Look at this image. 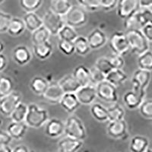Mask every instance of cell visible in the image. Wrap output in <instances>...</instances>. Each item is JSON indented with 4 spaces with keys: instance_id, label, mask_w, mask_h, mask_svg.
Returning <instances> with one entry per match:
<instances>
[{
    "instance_id": "obj_19",
    "label": "cell",
    "mask_w": 152,
    "mask_h": 152,
    "mask_svg": "<svg viewBox=\"0 0 152 152\" xmlns=\"http://www.w3.org/2000/svg\"><path fill=\"white\" fill-rule=\"evenodd\" d=\"M59 104L68 113H73L78 109L81 104L75 93H64Z\"/></svg>"
},
{
    "instance_id": "obj_35",
    "label": "cell",
    "mask_w": 152,
    "mask_h": 152,
    "mask_svg": "<svg viewBox=\"0 0 152 152\" xmlns=\"http://www.w3.org/2000/svg\"><path fill=\"white\" fill-rule=\"evenodd\" d=\"M137 64L138 69L152 72V51L148 50L141 55L138 56Z\"/></svg>"
},
{
    "instance_id": "obj_29",
    "label": "cell",
    "mask_w": 152,
    "mask_h": 152,
    "mask_svg": "<svg viewBox=\"0 0 152 152\" xmlns=\"http://www.w3.org/2000/svg\"><path fill=\"white\" fill-rule=\"evenodd\" d=\"M72 6L70 0H50V10L59 15L64 16Z\"/></svg>"
},
{
    "instance_id": "obj_48",
    "label": "cell",
    "mask_w": 152,
    "mask_h": 152,
    "mask_svg": "<svg viewBox=\"0 0 152 152\" xmlns=\"http://www.w3.org/2000/svg\"><path fill=\"white\" fill-rule=\"evenodd\" d=\"M141 31L149 43H152V21H148Z\"/></svg>"
},
{
    "instance_id": "obj_37",
    "label": "cell",
    "mask_w": 152,
    "mask_h": 152,
    "mask_svg": "<svg viewBox=\"0 0 152 152\" xmlns=\"http://www.w3.org/2000/svg\"><path fill=\"white\" fill-rule=\"evenodd\" d=\"M56 36L59 37V40L73 42L76 38L78 37V32L75 31V28L69 26L68 24H65L59 31V33L57 34Z\"/></svg>"
},
{
    "instance_id": "obj_45",
    "label": "cell",
    "mask_w": 152,
    "mask_h": 152,
    "mask_svg": "<svg viewBox=\"0 0 152 152\" xmlns=\"http://www.w3.org/2000/svg\"><path fill=\"white\" fill-rule=\"evenodd\" d=\"M90 75H91V85H97L100 81L105 80L106 75L102 73L100 70L96 67L93 66L90 69Z\"/></svg>"
},
{
    "instance_id": "obj_41",
    "label": "cell",
    "mask_w": 152,
    "mask_h": 152,
    "mask_svg": "<svg viewBox=\"0 0 152 152\" xmlns=\"http://www.w3.org/2000/svg\"><path fill=\"white\" fill-rule=\"evenodd\" d=\"M138 110L144 118L152 119V99L144 100L138 107Z\"/></svg>"
},
{
    "instance_id": "obj_39",
    "label": "cell",
    "mask_w": 152,
    "mask_h": 152,
    "mask_svg": "<svg viewBox=\"0 0 152 152\" xmlns=\"http://www.w3.org/2000/svg\"><path fill=\"white\" fill-rule=\"evenodd\" d=\"M43 0H19V5L25 12H36L41 7Z\"/></svg>"
},
{
    "instance_id": "obj_14",
    "label": "cell",
    "mask_w": 152,
    "mask_h": 152,
    "mask_svg": "<svg viewBox=\"0 0 152 152\" xmlns=\"http://www.w3.org/2000/svg\"><path fill=\"white\" fill-rule=\"evenodd\" d=\"M81 105H91L97 98V92L95 85H88L81 86L75 92Z\"/></svg>"
},
{
    "instance_id": "obj_32",
    "label": "cell",
    "mask_w": 152,
    "mask_h": 152,
    "mask_svg": "<svg viewBox=\"0 0 152 152\" xmlns=\"http://www.w3.org/2000/svg\"><path fill=\"white\" fill-rule=\"evenodd\" d=\"M75 46V53L81 56H85L91 52L90 46L86 37L79 36L73 41Z\"/></svg>"
},
{
    "instance_id": "obj_23",
    "label": "cell",
    "mask_w": 152,
    "mask_h": 152,
    "mask_svg": "<svg viewBox=\"0 0 152 152\" xmlns=\"http://www.w3.org/2000/svg\"><path fill=\"white\" fill-rule=\"evenodd\" d=\"M53 52V44L47 40L43 43L33 45L34 55L40 60H45L47 59Z\"/></svg>"
},
{
    "instance_id": "obj_10",
    "label": "cell",
    "mask_w": 152,
    "mask_h": 152,
    "mask_svg": "<svg viewBox=\"0 0 152 152\" xmlns=\"http://www.w3.org/2000/svg\"><path fill=\"white\" fill-rule=\"evenodd\" d=\"M140 3L138 0H118L116 5V15L124 20L129 16L135 14L140 9Z\"/></svg>"
},
{
    "instance_id": "obj_9",
    "label": "cell",
    "mask_w": 152,
    "mask_h": 152,
    "mask_svg": "<svg viewBox=\"0 0 152 152\" xmlns=\"http://www.w3.org/2000/svg\"><path fill=\"white\" fill-rule=\"evenodd\" d=\"M149 21L147 15L143 9H140L135 14L132 15L123 20V27L126 31L130 30H141Z\"/></svg>"
},
{
    "instance_id": "obj_6",
    "label": "cell",
    "mask_w": 152,
    "mask_h": 152,
    "mask_svg": "<svg viewBox=\"0 0 152 152\" xmlns=\"http://www.w3.org/2000/svg\"><path fill=\"white\" fill-rule=\"evenodd\" d=\"M109 46L113 53L124 56L130 51L129 43L126 32L115 31L111 34Z\"/></svg>"
},
{
    "instance_id": "obj_42",
    "label": "cell",
    "mask_w": 152,
    "mask_h": 152,
    "mask_svg": "<svg viewBox=\"0 0 152 152\" xmlns=\"http://www.w3.org/2000/svg\"><path fill=\"white\" fill-rule=\"evenodd\" d=\"M77 2L88 12H96L100 9V0H77Z\"/></svg>"
},
{
    "instance_id": "obj_52",
    "label": "cell",
    "mask_w": 152,
    "mask_h": 152,
    "mask_svg": "<svg viewBox=\"0 0 152 152\" xmlns=\"http://www.w3.org/2000/svg\"><path fill=\"white\" fill-rule=\"evenodd\" d=\"M141 8H147L152 5V0H138Z\"/></svg>"
},
{
    "instance_id": "obj_56",
    "label": "cell",
    "mask_w": 152,
    "mask_h": 152,
    "mask_svg": "<svg viewBox=\"0 0 152 152\" xmlns=\"http://www.w3.org/2000/svg\"><path fill=\"white\" fill-rule=\"evenodd\" d=\"M148 19H149V21H152V16H151V17H149Z\"/></svg>"
},
{
    "instance_id": "obj_22",
    "label": "cell",
    "mask_w": 152,
    "mask_h": 152,
    "mask_svg": "<svg viewBox=\"0 0 152 152\" xmlns=\"http://www.w3.org/2000/svg\"><path fill=\"white\" fill-rule=\"evenodd\" d=\"M26 30L32 33L35 30L43 26V19L35 12H26L22 18Z\"/></svg>"
},
{
    "instance_id": "obj_36",
    "label": "cell",
    "mask_w": 152,
    "mask_h": 152,
    "mask_svg": "<svg viewBox=\"0 0 152 152\" xmlns=\"http://www.w3.org/2000/svg\"><path fill=\"white\" fill-rule=\"evenodd\" d=\"M28 105L24 104L21 101L17 107L15 108V110L12 111L10 116L12 121L15 122H24L26 115L28 113Z\"/></svg>"
},
{
    "instance_id": "obj_21",
    "label": "cell",
    "mask_w": 152,
    "mask_h": 152,
    "mask_svg": "<svg viewBox=\"0 0 152 152\" xmlns=\"http://www.w3.org/2000/svg\"><path fill=\"white\" fill-rule=\"evenodd\" d=\"M28 127L25 122L12 121L7 126L6 131L15 140H21L27 133Z\"/></svg>"
},
{
    "instance_id": "obj_30",
    "label": "cell",
    "mask_w": 152,
    "mask_h": 152,
    "mask_svg": "<svg viewBox=\"0 0 152 152\" xmlns=\"http://www.w3.org/2000/svg\"><path fill=\"white\" fill-rule=\"evenodd\" d=\"M26 30L23 19L18 17H12L8 28L7 33L13 37L21 36Z\"/></svg>"
},
{
    "instance_id": "obj_26",
    "label": "cell",
    "mask_w": 152,
    "mask_h": 152,
    "mask_svg": "<svg viewBox=\"0 0 152 152\" xmlns=\"http://www.w3.org/2000/svg\"><path fill=\"white\" fill-rule=\"evenodd\" d=\"M64 93H75L81 85L76 81L72 74L66 75L58 81Z\"/></svg>"
},
{
    "instance_id": "obj_2",
    "label": "cell",
    "mask_w": 152,
    "mask_h": 152,
    "mask_svg": "<svg viewBox=\"0 0 152 152\" xmlns=\"http://www.w3.org/2000/svg\"><path fill=\"white\" fill-rule=\"evenodd\" d=\"M125 32L128 38L130 51L132 53L139 56L149 50L150 43L144 36L141 30H130Z\"/></svg>"
},
{
    "instance_id": "obj_44",
    "label": "cell",
    "mask_w": 152,
    "mask_h": 152,
    "mask_svg": "<svg viewBox=\"0 0 152 152\" xmlns=\"http://www.w3.org/2000/svg\"><path fill=\"white\" fill-rule=\"evenodd\" d=\"M12 16L7 12L0 11V34L6 33Z\"/></svg>"
},
{
    "instance_id": "obj_3",
    "label": "cell",
    "mask_w": 152,
    "mask_h": 152,
    "mask_svg": "<svg viewBox=\"0 0 152 152\" xmlns=\"http://www.w3.org/2000/svg\"><path fill=\"white\" fill-rule=\"evenodd\" d=\"M65 24L73 28H81L85 26L88 21V11L81 5H73L70 10L63 16Z\"/></svg>"
},
{
    "instance_id": "obj_25",
    "label": "cell",
    "mask_w": 152,
    "mask_h": 152,
    "mask_svg": "<svg viewBox=\"0 0 152 152\" xmlns=\"http://www.w3.org/2000/svg\"><path fill=\"white\" fill-rule=\"evenodd\" d=\"M72 75L81 86H85V85L91 84V83L90 69H88L87 66L84 65H79L76 66L73 70Z\"/></svg>"
},
{
    "instance_id": "obj_53",
    "label": "cell",
    "mask_w": 152,
    "mask_h": 152,
    "mask_svg": "<svg viewBox=\"0 0 152 152\" xmlns=\"http://www.w3.org/2000/svg\"><path fill=\"white\" fill-rule=\"evenodd\" d=\"M0 152H12L10 145H0Z\"/></svg>"
},
{
    "instance_id": "obj_20",
    "label": "cell",
    "mask_w": 152,
    "mask_h": 152,
    "mask_svg": "<svg viewBox=\"0 0 152 152\" xmlns=\"http://www.w3.org/2000/svg\"><path fill=\"white\" fill-rule=\"evenodd\" d=\"M12 58L15 63L18 66H24L29 63L32 59V53L28 47L24 45H19L13 50Z\"/></svg>"
},
{
    "instance_id": "obj_4",
    "label": "cell",
    "mask_w": 152,
    "mask_h": 152,
    "mask_svg": "<svg viewBox=\"0 0 152 152\" xmlns=\"http://www.w3.org/2000/svg\"><path fill=\"white\" fill-rule=\"evenodd\" d=\"M65 135L79 140H85L87 132L83 122L75 115L69 116L65 121Z\"/></svg>"
},
{
    "instance_id": "obj_50",
    "label": "cell",
    "mask_w": 152,
    "mask_h": 152,
    "mask_svg": "<svg viewBox=\"0 0 152 152\" xmlns=\"http://www.w3.org/2000/svg\"><path fill=\"white\" fill-rule=\"evenodd\" d=\"M8 65L7 57L4 55L3 53H0V72H2L6 69Z\"/></svg>"
},
{
    "instance_id": "obj_47",
    "label": "cell",
    "mask_w": 152,
    "mask_h": 152,
    "mask_svg": "<svg viewBox=\"0 0 152 152\" xmlns=\"http://www.w3.org/2000/svg\"><path fill=\"white\" fill-rule=\"evenodd\" d=\"M118 0H100V9L104 12H110L116 8Z\"/></svg>"
},
{
    "instance_id": "obj_49",
    "label": "cell",
    "mask_w": 152,
    "mask_h": 152,
    "mask_svg": "<svg viewBox=\"0 0 152 152\" xmlns=\"http://www.w3.org/2000/svg\"><path fill=\"white\" fill-rule=\"evenodd\" d=\"M12 138L7 131L0 130V145H10Z\"/></svg>"
},
{
    "instance_id": "obj_16",
    "label": "cell",
    "mask_w": 152,
    "mask_h": 152,
    "mask_svg": "<svg viewBox=\"0 0 152 152\" xmlns=\"http://www.w3.org/2000/svg\"><path fill=\"white\" fill-rule=\"evenodd\" d=\"M64 92L59 85L58 81H50L48 88L42 95L43 99L50 104H59Z\"/></svg>"
},
{
    "instance_id": "obj_33",
    "label": "cell",
    "mask_w": 152,
    "mask_h": 152,
    "mask_svg": "<svg viewBox=\"0 0 152 152\" xmlns=\"http://www.w3.org/2000/svg\"><path fill=\"white\" fill-rule=\"evenodd\" d=\"M111 104L112 105L107 107L108 122L124 119L125 115H126V111L124 108L120 104H117V102Z\"/></svg>"
},
{
    "instance_id": "obj_31",
    "label": "cell",
    "mask_w": 152,
    "mask_h": 152,
    "mask_svg": "<svg viewBox=\"0 0 152 152\" xmlns=\"http://www.w3.org/2000/svg\"><path fill=\"white\" fill-rule=\"evenodd\" d=\"M91 113L97 122L100 123L108 122L107 107H104L101 104L93 103L91 107Z\"/></svg>"
},
{
    "instance_id": "obj_5",
    "label": "cell",
    "mask_w": 152,
    "mask_h": 152,
    "mask_svg": "<svg viewBox=\"0 0 152 152\" xmlns=\"http://www.w3.org/2000/svg\"><path fill=\"white\" fill-rule=\"evenodd\" d=\"M95 88L97 92V97L104 102L113 104L117 102L119 100L117 87L107 81V80H104L95 85Z\"/></svg>"
},
{
    "instance_id": "obj_40",
    "label": "cell",
    "mask_w": 152,
    "mask_h": 152,
    "mask_svg": "<svg viewBox=\"0 0 152 152\" xmlns=\"http://www.w3.org/2000/svg\"><path fill=\"white\" fill-rule=\"evenodd\" d=\"M94 67L97 68L98 70H100L102 73L104 75H107L113 69V65L110 62L109 57L107 56H101L99 57L98 59L96 60L94 63Z\"/></svg>"
},
{
    "instance_id": "obj_13",
    "label": "cell",
    "mask_w": 152,
    "mask_h": 152,
    "mask_svg": "<svg viewBox=\"0 0 152 152\" xmlns=\"http://www.w3.org/2000/svg\"><path fill=\"white\" fill-rule=\"evenodd\" d=\"M44 127V133L51 138H59L65 135V122L57 118H52L47 120Z\"/></svg>"
},
{
    "instance_id": "obj_11",
    "label": "cell",
    "mask_w": 152,
    "mask_h": 152,
    "mask_svg": "<svg viewBox=\"0 0 152 152\" xmlns=\"http://www.w3.org/2000/svg\"><path fill=\"white\" fill-rule=\"evenodd\" d=\"M128 126L124 119L109 121L107 127V133L110 138L116 140L123 139L127 135Z\"/></svg>"
},
{
    "instance_id": "obj_38",
    "label": "cell",
    "mask_w": 152,
    "mask_h": 152,
    "mask_svg": "<svg viewBox=\"0 0 152 152\" xmlns=\"http://www.w3.org/2000/svg\"><path fill=\"white\" fill-rule=\"evenodd\" d=\"M14 81L6 75L0 76V97L9 94L14 91Z\"/></svg>"
},
{
    "instance_id": "obj_54",
    "label": "cell",
    "mask_w": 152,
    "mask_h": 152,
    "mask_svg": "<svg viewBox=\"0 0 152 152\" xmlns=\"http://www.w3.org/2000/svg\"><path fill=\"white\" fill-rule=\"evenodd\" d=\"M4 50H5V44L2 40H0V53H3Z\"/></svg>"
},
{
    "instance_id": "obj_18",
    "label": "cell",
    "mask_w": 152,
    "mask_h": 152,
    "mask_svg": "<svg viewBox=\"0 0 152 152\" xmlns=\"http://www.w3.org/2000/svg\"><path fill=\"white\" fill-rule=\"evenodd\" d=\"M87 40L91 50H97L104 47L107 43L108 39L104 31L99 28H96L88 34V36L87 37Z\"/></svg>"
},
{
    "instance_id": "obj_34",
    "label": "cell",
    "mask_w": 152,
    "mask_h": 152,
    "mask_svg": "<svg viewBox=\"0 0 152 152\" xmlns=\"http://www.w3.org/2000/svg\"><path fill=\"white\" fill-rule=\"evenodd\" d=\"M50 36L51 34L48 30L43 25L31 33V42L33 45L39 44L50 40Z\"/></svg>"
},
{
    "instance_id": "obj_27",
    "label": "cell",
    "mask_w": 152,
    "mask_h": 152,
    "mask_svg": "<svg viewBox=\"0 0 152 152\" xmlns=\"http://www.w3.org/2000/svg\"><path fill=\"white\" fill-rule=\"evenodd\" d=\"M50 81L47 78L42 76H35L30 82V88L31 91L37 95H43L48 88Z\"/></svg>"
},
{
    "instance_id": "obj_43",
    "label": "cell",
    "mask_w": 152,
    "mask_h": 152,
    "mask_svg": "<svg viewBox=\"0 0 152 152\" xmlns=\"http://www.w3.org/2000/svg\"><path fill=\"white\" fill-rule=\"evenodd\" d=\"M58 49L62 54L68 56L75 53V46L72 41L59 40L58 43Z\"/></svg>"
},
{
    "instance_id": "obj_57",
    "label": "cell",
    "mask_w": 152,
    "mask_h": 152,
    "mask_svg": "<svg viewBox=\"0 0 152 152\" xmlns=\"http://www.w3.org/2000/svg\"><path fill=\"white\" fill-rule=\"evenodd\" d=\"M1 125H2V120L0 119V126H1Z\"/></svg>"
},
{
    "instance_id": "obj_15",
    "label": "cell",
    "mask_w": 152,
    "mask_h": 152,
    "mask_svg": "<svg viewBox=\"0 0 152 152\" xmlns=\"http://www.w3.org/2000/svg\"><path fill=\"white\" fill-rule=\"evenodd\" d=\"M145 91H139L132 89L130 91H127L124 94L123 100L128 109L134 110L138 109L142 101L145 100Z\"/></svg>"
},
{
    "instance_id": "obj_12",
    "label": "cell",
    "mask_w": 152,
    "mask_h": 152,
    "mask_svg": "<svg viewBox=\"0 0 152 152\" xmlns=\"http://www.w3.org/2000/svg\"><path fill=\"white\" fill-rule=\"evenodd\" d=\"M151 78V72L138 69L134 72L132 77V89L139 91H145L146 88L150 84Z\"/></svg>"
},
{
    "instance_id": "obj_46",
    "label": "cell",
    "mask_w": 152,
    "mask_h": 152,
    "mask_svg": "<svg viewBox=\"0 0 152 152\" xmlns=\"http://www.w3.org/2000/svg\"><path fill=\"white\" fill-rule=\"evenodd\" d=\"M113 69H123L125 66V60L123 56L113 53L109 56Z\"/></svg>"
},
{
    "instance_id": "obj_55",
    "label": "cell",
    "mask_w": 152,
    "mask_h": 152,
    "mask_svg": "<svg viewBox=\"0 0 152 152\" xmlns=\"http://www.w3.org/2000/svg\"><path fill=\"white\" fill-rule=\"evenodd\" d=\"M5 0H0V5L3 3V2H5Z\"/></svg>"
},
{
    "instance_id": "obj_24",
    "label": "cell",
    "mask_w": 152,
    "mask_h": 152,
    "mask_svg": "<svg viewBox=\"0 0 152 152\" xmlns=\"http://www.w3.org/2000/svg\"><path fill=\"white\" fill-rule=\"evenodd\" d=\"M105 80L110 82L116 87H119L126 83L128 80V75L123 69H113L106 75Z\"/></svg>"
},
{
    "instance_id": "obj_17",
    "label": "cell",
    "mask_w": 152,
    "mask_h": 152,
    "mask_svg": "<svg viewBox=\"0 0 152 152\" xmlns=\"http://www.w3.org/2000/svg\"><path fill=\"white\" fill-rule=\"evenodd\" d=\"M84 142L82 140L66 135L59 141L57 146L59 152H76L82 148Z\"/></svg>"
},
{
    "instance_id": "obj_1",
    "label": "cell",
    "mask_w": 152,
    "mask_h": 152,
    "mask_svg": "<svg viewBox=\"0 0 152 152\" xmlns=\"http://www.w3.org/2000/svg\"><path fill=\"white\" fill-rule=\"evenodd\" d=\"M49 119V113L45 108L34 103L28 104V113L24 122L29 128H41Z\"/></svg>"
},
{
    "instance_id": "obj_8",
    "label": "cell",
    "mask_w": 152,
    "mask_h": 152,
    "mask_svg": "<svg viewBox=\"0 0 152 152\" xmlns=\"http://www.w3.org/2000/svg\"><path fill=\"white\" fill-rule=\"evenodd\" d=\"M42 19L43 26L48 30L50 34L53 36L57 35L61 28L66 24L63 16L56 14L51 10L47 11Z\"/></svg>"
},
{
    "instance_id": "obj_7",
    "label": "cell",
    "mask_w": 152,
    "mask_h": 152,
    "mask_svg": "<svg viewBox=\"0 0 152 152\" xmlns=\"http://www.w3.org/2000/svg\"><path fill=\"white\" fill-rule=\"evenodd\" d=\"M22 97L18 91H13L9 94L0 97V113L9 117L15 108L21 102Z\"/></svg>"
},
{
    "instance_id": "obj_51",
    "label": "cell",
    "mask_w": 152,
    "mask_h": 152,
    "mask_svg": "<svg viewBox=\"0 0 152 152\" xmlns=\"http://www.w3.org/2000/svg\"><path fill=\"white\" fill-rule=\"evenodd\" d=\"M31 150L29 149V148L25 145H18L15 148H12L13 152H29Z\"/></svg>"
},
{
    "instance_id": "obj_28",
    "label": "cell",
    "mask_w": 152,
    "mask_h": 152,
    "mask_svg": "<svg viewBox=\"0 0 152 152\" xmlns=\"http://www.w3.org/2000/svg\"><path fill=\"white\" fill-rule=\"evenodd\" d=\"M148 139L142 135H135L130 140L129 150L132 152H145L149 148Z\"/></svg>"
}]
</instances>
